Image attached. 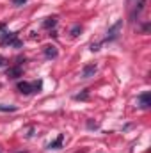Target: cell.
<instances>
[{
	"label": "cell",
	"mask_w": 151,
	"mask_h": 153,
	"mask_svg": "<svg viewBox=\"0 0 151 153\" xmlns=\"http://www.w3.org/2000/svg\"><path fill=\"white\" fill-rule=\"evenodd\" d=\"M5 64H7V61L4 57H0V66H5Z\"/></svg>",
	"instance_id": "cell-17"
},
{
	"label": "cell",
	"mask_w": 151,
	"mask_h": 153,
	"mask_svg": "<svg viewBox=\"0 0 151 153\" xmlns=\"http://www.w3.org/2000/svg\"><path fill=\"white\" fill-rule=\"evenodd\" d=\"M70 32H71V36H73V38H76V36H78V34L82 32V27H80V25H73Z\"/></svg>",
	"instance_id": "cell-13"
},
{
	"label": "cell",
	"mask_w": 151,
	"mask_h": 153,
	"mask_svg": "<svg viewBox=\"0 0 151 153\" xmlns=\"http://www.w3.org/2000/svg\"><path fill=\"white\" fill-rule=\"evenodd\" d=\"M2 43H4V45H13V46H16V48L21 46V43L18 41V34H16V32H4V34H2Z\"/></svg>",
	"instance_id": "cell-2"
},
{
	"label": "cell",
	"mask_w": 151,
	"mask_h": 153,
	"mask_svg": "<svg viewBox=\"0 0 151 153\" xmlns=\"http://www.w3.org/2000/svg\"><path fill=\"white\" fill-rule=\"evenodd\" d=\"M137 105H139L141 109H150V105H151V94L150 93H142V94L137 98Z\"/></svg>",
	"instance_id": "cell-3"
},
{
	"label": "cell",
	"mask_w": 151,
	"mask_h": 153,
	"mask_svg": "<svg viewBox=\"0 0 151 153\" xmlns=\"http://www.w3.org/2000/svg\"><path fill=\"white\" fill-rule=\"evenodd\" d=\"M29 0H13V4L14 5H23V4H27Z\"/></svg>",
	"instance_id": "cell-16"
},
{
	"label": "cell",
	"mask_w": 151,
	"mask_h": 153,
	"mask_svg": "<svg viewBox=\"0 0 151 153\" xmlns=\"http://www.w3.org/2000/svg\"><path fill=\"white\" fill-rule=\"evenodd\" d=\"M43 89V82L38 80V82H32V93H39Z\"/></svg>",
	"instance_id": "cell-12"
},
{
	"label": "cell",
	"mask_w": 151,
	"mask_h": 153,
	"mask_svg": "<svg viewBox=\"0 0 151 153\" xmlns=\"http://www.w3.org/2000/svg\"><path fill=\"white\" fill-rule=\"evenodd\" d=\"M96 64H85L84 68H82V73H80V76L82 78H91V76H94V73H96Z\"/></svg>",
	"instance_id": "cell-4"
},
{
	"label": "cell",
	"mask_w": 151,
	"mask_h": 153,
	"mask_svg": "<svg viewBox=\"0 0 151 153\" xmlns=\"http://www.w3.org/2000/svg\"><path fill=\"white\" fill-rule=\"evenodd\" d=\"M146 2L148 0H137V4H135V9H133V13H132V18L135 20L142 11H144V7H146Z\"/></svg>",
	"instance_id": "cell-7"
},
{
	"label": "cell",
	"mask_w": 151,
	"mask_h": 153,
	"mask_svg": "<svg viewBox=\"0 0 151 153\" xmlns=\"http://www.w3.org/2000/svg\"><path fill=\"white\" fill-rule=\"evenodd\" d=\"M62 141H64V135L61 134V135H59L53 143H50V144H48V148H50V150H59V148L62 146Z\"/></svg>",
	"instance_id": "cell-9"
},
{
	"label": "cell",
	"mask_w": 151,
	"mask_h": 153,
	"mask_svg": "<svg viewBox=\"0 0 151 153\" xmlns=\"http://www.w3.org/2000/svg\"><path fill=\"white\" fill-rule=\"evenodd\" d=\"M7 76H9V78H18V76H21V66L16 64V66L7 68Z\"/></svg>",
	"instance_id": "cell-8"
},
{
	"label": "cell",
	"mask_w": 151,
	"mask_h": 153,
	"mask_svg": "<svg viewBox=\"0 0 151 153\" xmlns=\"http://www.w3.org/2000/svg\"><path fill=\"white\" fill-rule=\"evenodd\" d=\"M0 111L2 112H14V111H18V107L16 105H2L0 103Z\"/></svg>",
	"instance_id": "cell-11"
},
{
	"label": "cell",
	"mask_w": 151,
	"mask_h": 153,
	"mask_svg": "<svg viewBox=\"0 0 151 153\" xmlns=\"http://www.w3.org/2000/svg\"><path fill=\"white\" fill-rule=\"evenodd\" d=\"M16 87L21 94H32V84L30 82H18Z\"/></svg>",
	"instance_id": "cell-6"
},
{
	"label": "cell",
	"mask_w": 151,
	"mask_h": 153,
	"mask_svg": "<svg viewBox=\"0 0 151 153\" xmlns=\"http://www.w3.org/2000/svg\"><path fill=\"white\" fill-rule=\"evenodd\" d=\"M121 29H123V20H117L112 27L107 30V36H105L103 41H114V39H117L119 34H121Z\"/></svg>",
	"instance_id": "cell-1"
},
{
	"label": "cell",
	"mask_w": 151,
	"mask_h": 153,
	"mask_svg": "<svg viewBox=\"0 0 151 153\" xmlns=\"http://www.w3.org/2000/svg\"><path fill=\"white\" fill-rule=\"evenodd\" d=\"M43 52H44V57H46V59H55V57L59 55L57 46H53V45H46Z\"/></svg>",
	"instance_id": "cell-5"
},
{
	"label": "cell",
	"mask_w": 151,
	"mask_h": 153,
	"mask_svg": "<svg viewBox=\"0 0 151 153\" xmlns=\"http://www.w3.org/2000/svg\"><path fill=\"white\" fill-rule=\"evenodd\" d=\"M55 25H57V18H46V20L43 22V29H48V30L53 29Z\"/></svg>",
	"instance_id": "cell-10"
},
{
	"label": "cell",
	"mask_w": 151,
	"mask_h": 153,
	"mask_svg": "<svg viewBox=\"0 0 151 153\" xmlns=\"http://www.w3.org/2000/svg\"><path fill=\"white\" fill-rule=\"evenodd\" d=\"M87 96H89V91H84V93L76 94V96H75V100H87Z\"/></svg>",
	"instance_id": "cell-14"
},
{
	"label": "cell",
	"mask_w": 151,
	"mask_h": 153,
	"mask_svg": "<svg viewBox=\"0 0 151 153\" xmlns=\"http://www.w3.org/2000/svg\"><path fill=\"white\" fill-rule=\"evenodd\" d=\"M98 126H100V125H98V123H94V121H91V119H89V121H87V128H91V130H96V128H98Z\"/></svg>",
	"instance_id": "cell-15"
}]
</instances>
